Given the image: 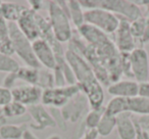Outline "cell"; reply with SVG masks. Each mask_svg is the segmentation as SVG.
I'll return each instance as SVG.
<instances>
[{
	"mask_svg": "<svg viewBox=\"0 0 149 139\" xmlns=\"http://www.w3.org/2000/svg\"><path fill=\"white\" fill-rule=\"evenodd\" d=\"M50 114H51L52 118L55 121L56 126H58V128L61 131H66V122L62 118L61 112H60V108H50Z\"/></svg>",
	"mask_w": 149,
	"mask_h": 139,
	"instance_id": "cell-29",
	"label": "cell"
},
{
	"mask_svg": "<svg viewBox=\"0 0 149 139\" xmlns=\"http://www.w3.org/2000/svg\"><path fill=\"white\" fill-rule=\"evenodd\" d=\"M28 112V108L19 102L13 100L3 106L1 110V116L2 118H15V117H22Z\"/></svg>",
	"mask_w": 149,
	"mask_h": 139,
	"instance_id": "cell-24",
	"label": "cell"
},
{
	"mask_svg": "<svg viewBox=\"0 0 149 139\" xmlns=\"http://www.w3.org/2000/svg\"><path fill=\"white\" fill-rule=\"evenodd\" d=\"M28 112L31 117V128L34 130L42 131L47 128L56 127L55 121L52 118L51 114L45 108L42 103L32 105L28 108Z\"/></svg>",
	"mask_w": 149,
	"mask_h": 139,
	"instance_id": "cell-13",
	"label": "cell"
},
{
	"mask_svg": "<svg viewBox=\"0 0 149 139\" xmlns=\"http://www.w3.org/2000/svg\"><path fill=\"white\" fill-rule=\"evenodd\" d=\"M68 47L89 64L102 85L107 87L123 77L120 53L113 40L96 28L87 24L82 25L74 32Z\"/></svg>",
	"mask_w": 149,
	"mask_h": 139,
	"instance_id": "cell-1",
	"label": "cell"
},
{
	"mask_svg": "<svg viewBox=\"0 0 149 139\" xmlns=\"http://www.w3.org/2000/svg\"><path fill=\"white\" fill-rule=\"evenodd\" d=\"M53 77H54V84H55V87H63V86H68L65 77H64V74H63V72L61 71V68H60L59 66H56L55 68L53 70Z\"/></svg>",
	"mask_w": 149,
	"mask_h": 139,
	"instance_id": "cell-30",
	"label": "cell"
},
{
	"mask_svg": "<svg viewBox=\"0 0 149 139\" xmlns=\"http://www.w3.org/2000/svg\"><path fill=\"white\" fill-rule=\"evenodd\" d=\"M21 68L19 64L10 55L0 52V72L6 74L15 73Z\"/></svg>",
	"mask_w": 149,
	"mask_h": 139,
	"instance_id": "cell-26",
	"label": "cell"
},
{
	"mask_svg": "<svg viewBox=\"0 0 149 139\" xmlns=\"http://www.w3.org/2000/svg\"><path fill=\"white\" fill-rule=\"evenodd\" d=\"M65 59L74 73L76 83L87 97L91 110H100L103 108V87L89 64L68 46L65 50Z\"/></svg>",
	"mask_w": 149,
	"mask_h": 139,
	"instance_id": "cell-2",
	"label": "cell"
},
{
	"mask_svg": "<svg viewBox=\"0 0 149 139\" xmlns=\"http://www.w3.org/2000/svg\"><path fill=\"white\" fill-rule=\"evenodd\" d=\"M116 117L110 116V115L106 114L105 110H104V114L102 116L101 120H100L99 124H98L96 131L98 133V136L106 137L112 133V131L116 129Z\"/></svg>",
	"mask_w": 149,
	"mask_h": 139,
	"instance_id": "cell-23",
	"label": "cell"
},
{
	"mask_svg": "<svg viewBox=\"0 0 149 139\" xmlns=\"http://www.w3.org/2000/svg\"><path fill=\"white\" fill-rule=\"evenodd\" d=\"M135 123H136V121H135ZM135 139H149L137 123H136V138Z\"/></svg>",
	"mask_w": 149,
	"mask_h": 139,
	"instance_id": "cell-37",
	"label": "cell"
},
{
	"mask_svg": "<svg viewBox=\"0 0 149 139\" xmlns=\"http://www.w3.org/2000/svg\"><path fill=\"white\" fill-rule=\"evenodd\" d=\"M113 34V42L120 53H131L135 48L138 47L137 41L131 33L130 22L127 20L120 19V25Z\"/></svg>",
	"mask_w": 149,
	"mask_h": 139,
	"instance_id": "cell-11",
	"label": "cell"
},
{
	"mask_svg": "<svg viewBox=\"0 0 149 139\" xmlns=\"http://www.w3.org/2000/svg\"><path fill=\"white\" fill-rule=\"evenodd\" d=\"M48 20L56 39L61 44L68 43L72 38L74 31L68 13L66 1L48 2Z\"/></svg>",
	"mask_w": 149,
	"mask_h": 139,
	"instance_id": "cell-3",
	"label": "cell"
},
{
	"mask_svg": "<svg viewBox=\"0 0 149 139\" xmlns=\"http://www.w3.org/2000/svg\"><path fill=\"white\" fill-rule=\"evenodd\" d=\"M95 8H102L112 13L120 19H125L128 22L136 21L142 17L143 13L134 1L128 0H94Z\"/></svg>",
	"mask_w": 149,
	"mask_h": 139,
	"instance_id": "cell-6",
	"label": "cell"
},
{
	"mask_svg": "<svg viewBox=\"0 0 149 139\" xmlns=\"http://www.w3.org/2000/svg\"><path fill=\"white\" fill-rule=\"evenodd\" d=\"M9 35H10L11 45L13 53H15L27 66L35 68H41L42 66L38 62L33 50L32 41H30L19 30L17 23H8Z\"/></svg>",
	"mask_w": 149,
	"mask_h": 139,
	"instance_id": "cell-5",
	"label": "cell"
},
{
	"mask_svg": "<svg viewBox=\"0 0 149 139\" xmlns=\"http://www.w3.org/2000/svg\"><path fill=\"white\" fill-rule=\"evenodd\" d=\"M120 66H122L123 76L131 79L132 72H131V62H130V53H120Z\"/></svg>",
	"mask_w": 149,
	"mask_h": 139,
	"instance_id": "cell-28",
	"label": "cell"
},
{
	"mask_svg": "<svg viewBox=\"0 0 149 139\" xmlns=\"http://www.w3.org/2000/svg\"><path fill=\"white\" fill-rule=\"evenodd\" d=\"M132 77L138 83L148 81L149 56L144 47H136L130 53Z\"/></svg>",
	"mask_w": 149,
	"mask_h": 139,
	"instance_id": "cell-9",
	"label": "cell"
},
{
	"mask_svg": "<svg viewBox=\"0 0 149 139\" xmlns=\"http://www.w3.org/2000/svg\"><path fill=\"white\" fill-rule=\"evenodd\" d=\"M11 101H13L11 90L7 89L3 86H0V106L3 108Z\"/></svg>",
	"mask_w": 149,
	"mask_h": 139,
	"instance_id": "cell-31",
	"label": "cell"
},
{
	"mask_svg": "<svg viewBox=\"0 0 149 139\" xmlns=\"http://www.w3.org/2000/svg\"><path fill=\"white\" fill-rule=\"evenodd\" d=\"M116 129L120 139L136 138V123L129 112H124L116 117Z\"/></svg>",
	"mask_w": 149,
	"mask_h": 139,
	"instance_id": "cell-17",
	"label": "cell"
},
{
	"mask_svg": "<svg viewBox=\"0 0 149 139\" xmlns=\"http://www.w3.org/2000/svg\"><path fill=\"white\" fill-rule=\"evenodd\" d=\"M28 6L19 3L0 1V17L7 23H17Z\"/></svg>",
	"mask_w": 149,
	"mask_h": 139,
	"instance_id": "cell-18",
	"label": "cell"
},
{
	"mask_svg": "<svg viewBox=\"0 0 149 139\" xmlns=\"http://www.w3.org/2000/svg\"><path fill=\"white\" fill-rule=\"evenodd\" d=\"M105 112L110 116L118 117L124 112L149 116V98L135 96L130 98L113 97L105 108Z\"/></svg>",
	"mask_w": 149,
	"mask_h": 139,
	"instance_id": "cell-4",
	"label": "cell"
},
{
	"mask_svg": "<svg viewBox=\"0 0 149 139\" xmlns=\"http://www.w3.org/2000/svg\"><path fill=\"white\" fill-rule=\"evenodd\" d=\"M0 52L10 56L13 54L8 23L1 17H0Z\"/></svg>",
	"mask_w": 149,
	"mask_h": 139,
	"instance_id": "cell-19",
	"label": "cell"
},
{
	"mask_svg": "<svg viewBox=\"0 0 149 139\" xmlns=\"http://www.w3.org/2000/svg\"><path fill=\"white\" fill-rule=\"evenodd\" d=\"M145 17V21H146V26H145V32L144 36L142 38V41H141V46L144 47V45L149 42V5L146 7V10L145 13H143Z\"/></svg>",
	"mask_w": 149,
	"mask_h": 139,
	"instance_id": "cell-34",
	"label": "cell"
},
{
	"mask_svg": "<svg viewBox=\"0 0 149 139\" xmlns=\"http://www.w3.org/2000/svg\"><path fill=\"white\" fill-rule=\"evenodd\" d=\"M105 108H102L100 110H90V112L87 114L84 122V126L86 129H96L101 120L102 116L104 114Z\"/></svg>",
	"mask_w": 149,
	"mask_h": 139,
	"instance_id": "cell-27",
	"label": "cell"
},
{
	"mask_svg": "<svg viewBox=\"0 0 149 139\" xmlns=\"http://www.w3.org/2000/svg\"><path fill=\"white\" fill-rule=\"evenodd\" d=\"M22 139H38V137L32 132L31 129L27 128L23 133V136H22Z\"/></svg>",
	"mask_w": 149,
	"mask_h": 139,
	"instance_id": "cell-38",
	"label": "cell"
},
{
	"mask_svg": "<svg viewBox=\"0 0 149 139\" xmlns=\"http://www.w3.org/2000/svg\"><path fill=\"white\" fill-rule=\"evenodd\" d=\"M84 23L109 35L116 31L120 17L105 9L94 8L84 11Z\"/></svg>",
	"mask_w": 149,
	"mask_h": 139,
	"instance_id": "cell-7",
	"label": "cell"
},
{
	"mask_svg": "<svg viewBox=\"0 0 149 139\" xmlns=\"http://www.w3.org/2000/svg\"><path fill=\"white\" fill-rule=\"evenodd\" d=\"M37 13L32 10L29 6L23 13L19 21L17 22V27L22 31V33L30 40V41H35L40 38V31L38 27L37 19H36Z\"/></svg>",
	"mask_w": 149,
	"mask_h": 139,
	"instance_id": "cell-15",
	"label": "cell"
},
{
	"mask_svg": "<svg viewBox=\"0 0 149 139\" xmlns=\"http://www.w3.org/2000/svg\"><path fill=\"white\" fill-rule=\"evenodd\" d=\"M29 4H30V8L32 9V10L36 11V13H39L40 10L42 9V7H43V1H40V0H31V1H29Z\"/></svg>",
	"mask_w": 149,
	"mask_h": 139,
	"instance_id": "cell-36",
	"label": "cell"
},
{
	"mask_svg": "<svg viewBox=\"0 0 149 139\" xmlns=\"http://www.w3.org/2000/svg\"><path fill=\"white\" fill-rule=\"evenodd\" d=\"M17 72L15 73H10L7 74L5 76L4 80H3V87L7 88V89H13V88L15 87V83L17 81Z\"/></svg>",
	"mask_w": 149,
	"mask_h": 139,
	"instance_id": "cell-32",
	"label": "cell"
},
{
	"mask_svg": "<svg viewBox=\"0 0 149 139\" xmlns=\"http://www.w3.org/2000/svg\"><path fill=\"white\" fill-rule=\"evenodd\" d=\"M145 26H146V21H145L144 15H142V17L137 19L136 21L130 23L131 33H132L133 37H134L135 40L137 41L138 47H142V46H141V41H142V38H143V36H144Z\"/></svg>",
	"mask_w": 149,
	"mask_h": 139,
	"instance_id": "cell-25",
	"label": "cell"
},
{
	"mask_svg": "<svg viewBox=\"0 0 149 139\" xmlns=\"http://www.w3.org/2000/svg\"><path fill=\"white\" fill-rule=\"evenodd\" d=\"M33 50L38 62L43 68L53 71L56 66V57L50 45L42 38L32 42Z\"/></svg>",
	"mask_w": 149,
	"mask_h": 139,
	"instance_id": "cell-14",
	"label": "cell"
},
{
	"mask_svg": "<svg viewBox=\"0 0 149 139\" xmlns=\"http://www.w3.org/2000/svg\"><path fill=\"white\" fill-rule=\"evenodd\" d=\"M79 139H98V133L96 129H86Z\"/></svg>",
	"mask_w": 149,
	"mask_h": 139,
	"instance_id": "cell-35",
	"label": "cell"
},
{
	"mask_svg": "<svg viewBox=\"0 0 149 139\" xmlns=\"http://www.w3.org/2000/svg\"><path fill=\"white\" fill-rule=\"evenodd\" d=\"M116 139H120V138H118H118H116Z\"/></svg>",
	"mask_w": 149,
	"mask_h": 139,
	"instance_id": "cell-40",
	"label": "cell"
},
{
	"mask_svg": "<svg viewBox=\"0 0 149 139\" xmlns=\"http://www.w3.org/2000/svg\"><path fill=\"white\" fill-rule=\"evenodd\" d=\"M81 92V88L74 85H68L63 87H53L43 90L41 102L43 105L53 108H61L74 97Z\"/></svg>",
	"mask_w": 149,
	"mask_h": 139,
	"instance_id": "cell-8",
	"label": "cell"
},
{
	"mask_svg": "<svg viewBox=\"0 0 149 139\" xmlns=\"http://www.w3.org/2000/svg\"><path fill=\"white\" fill-rule=\"evenodd\" d=\"M135 121L149 138V116H141L138 119H135Z\"/></svg>",
	"mask_w": 149,
	"mask_h": 139,
	"instance_id": "cell-33",
	"label": "cell"
},
{
	"mask_svg": "<svg viewBox=\"0 0 149 139\" xmlns=\"http://www.w3.org/2000/svg\"><path fill=\"white\" fill-rule=\"evenodd\" d=\"M89 104L86 95L83 92H79L74 96L63 108H60V112L66 123H76L82 118L84 112Z\"/></svg>",
	"mask_w": 149,
	"mask_h": 139,
	"instance_id": "cell-10",
	"label": "cell"
},
{
	"mask_svg": "<svg viewBox=\"0 0 149 139\" xmlns=\"http://www.w3.org/2000/svg\"><path fill=\"white\" fill-rule=\"evenodd\" d=\"M66 7H68V13L70 15V20L76 28H80L84 25V10L82 8L80 1L77 0H70L66 1Z\"/></svg>",
	"mask_w": 149,
	"mask_h": 139,
	"instance_id": "cell-20",
	"label": "cell"
},
{
	"mask_svg": "<svg viewBox=\"0 0 149 139\" xmlns=\"http://www.w3.org/2000/svg\"><path fill=\"white\" fill-rule=\"evenodd\" d=\"M27 127L24 125L3 124L0 126V138L1 139H22L24 131Z\"/></svg>",
	"mask_w": 149,
	"mask_h": 139,
	"instance_id": "cell-22",
	"label": "cell"
},
{
	"mask_svg": "<svg viewBox=\"0 0 149 139\" xmlns=\"http://www.w3.org/2000/svg\"><path fill=\"white\" fill-rule=\"evenodd\" d=\"M107 92L113 97H135L139 95V83L135 80H120L107 86Z\"/></svg>",
	"mask_w": 149,
	"mask_h": 139,
	"instance_id": "cell-16",
	"label": "cell"
},
{
	"mask_svg": "<svg viewBox=\"0 0 149 139\" xmlns=\"http://www.w3.org/2000/svg\"><path fill=\"white\" fill-rule=\"evenodd\" d=\"M17 79L26 82L29 85L38 86L40 79V68H31V66H21L17 72ZM39 87V86H38Z\"/></svg>",
	"mask_w": 149,
	"mask_h": 139,
	"instance_id": "cell-21",
	"label": "cell"
},
{
	"mask_svg": "<svg viewBox=\"0 0 149 139\" xmlns=\"http://www.w3.org/2000/svg\"><path fill=\"white\" fill-rule=\"evenodd\" d=\"M42 93H43V90L40 87L35 85H29V84L15 86L11 89L13 100L27 108L39 104L41 102Z\"/></svg>",
	"mask_w": 149,
	"mask_h": 139,
	"instance_id": "cell-12",
	"label": "cell"
},
{
	"mask_svg": "<svg viewBox=\"0 0 149 139\" xmlns=\"http://www.w3.org/2000/svg\"><path fill=\"white\" fill-rule=\"evenodd\" d=\"M46 139H62V138H61V136L58 134H52V135H50V136H48Z\"/></svg>",
	"mask_w": 149,
	"mask_h": 139,
	"instance_id": "cell-39",
	"label": "cell"
}]
</instances>
